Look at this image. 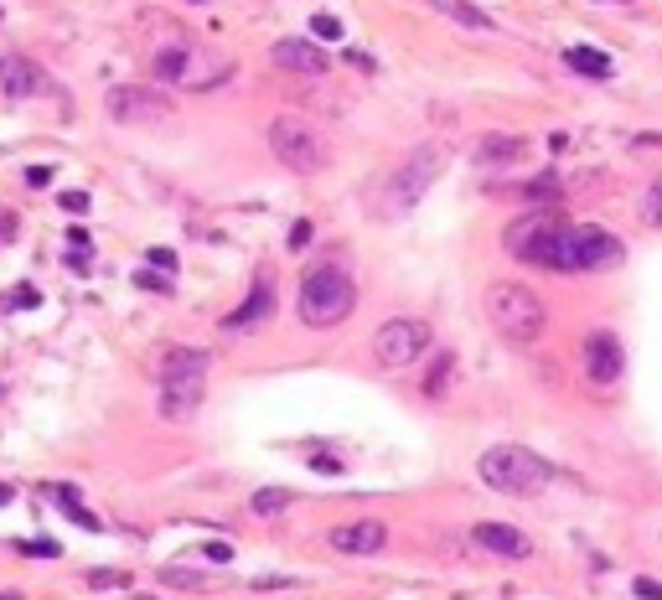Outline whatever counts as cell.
<instances>
[{"label": "cell", "mask_w": 662, "mask_h": 600, "mask_svg": "<svg viewBox=\"0 0 662 600\" xmlns=\"http://www.w3.org/2000/svg\"><path fill=\"white\" fill-rule=\"evenodd\" d=\"M109 114L119 119V125H166L171 119V99L156 94V88H140V83H119L109 88Z\"/></svg>", "instance_id": "9"}, {"label": "cell", "mask_w": 662, "mask_h": 600, "mask_svg": "<svg viewBox=\"0 0 662 600\" xmlns=\"http://www.w3.org/2000/svg\"><path fill=\"white\" fill-rule=\"evenodd\" d=\"M47 182H52L47 166H32V171H26V187H47Z\"/></svg>", "instance_id": "35"}, {"label": "cell", "mask_w": 662, "mask_h": 600, "mask_svg": "<svg viewBox=\"0 0 662 600\" xmlns=\"http://www.w3.org/2000/svg\"><path fill=\"white\" fill-rule=\"evenodd\" d=\"M311 244V218H300L295 228H290V249H306Z\"/></svg>", "instance_id": "30"}, {"label": "cell", "mask_w": 662, "mask_h": 600, "mask_svg": "<svg viewBox=\"0 0 662 600\" xmlns=\"http://www.w3.org/2000/svg\"><path fill=\"white\" fill-rule=\"evenodd\" d=\"M269 150L290 166V171H300V176H311V171H321L326 161H331V145H326V135L311 125V119H300V114H280V119H269Z\"/></svg>", "instance_id": "6"}, {"label": "cell", "mask_w": 662, "mask_h": 600, "mask_svg": "<svg viewBox=\"0 0 662 600\" xmlns=\"http://www.w3.org/2000/svg\"><path fill=\"white\" fill-rule=\"evenodd\" d=\"M564 63L575 68V73H585V78H611V57L600 52V47H569Z\"/></svg>", "instance_id": "19"}, {"label": "cell", "mask_w": 662, "mask_h": 600, "mask_svg": "<svg viewBox=\"0 0 662 600\" xmlns=\"http://www.w3.org/2000/svg\"><path fill=\"white\" fill-rule=\"evenodd\" d=\"M290 502H295V492H290V487H264V492H254V502H249V507H254L259 518H275V513H285Z\"/></svg>", "instance_id": "23"}, {"label": "cell", "mask_w": 662, "mask_h": 600, "mask_svg": "<svg viewBox=\"0 0 662 600\" xmlns=\"http://www.w3.org/2000/svg\"><path fill=\"white\" fill-rule=\"evenodd\" d=\"M275 68H285V73H306V78H321L326 73V63L331 57L311 42V37H285V42H275Z\"/></svg>", "instance_id": "15"}, {"label": "cell", "mask_w": 662, "mask_h": 600, "mask_svg": "<svg viewBox=\"0 0 662 600\" xmlns=\"http://www.w3.org/2000/svg\"><path fill=\"white\" fill-rule=\"evenodd\" d=\"M311 37L316 42H342V21L337 16H311Z\"/></svg>", "instance_id": "27"}, {"label": "cell", "mask_w": 662, "mask_h": 600, "mask_svg": "<svg viewBox=\"0 0 662 600\" xmlns=\"http://www.w3.org/2000/svg\"><path fill=\"white\" fill-rule=\"evenodd\" d=\"M471 544L487 549V554H497V559H528L533 554V538L523 528H513V523H476L471 528Z\"/></svg>", "instance_id": "14"}, {"label": "cell", "mask_w": 662, "mask_h": 600, "mask_svg": "<svg viewBox=\"0 0 662 600\" xmlns=\"http://www.w3.org/2000/svg\"><path fill=\"white\" fill-rule=\"evenodd\" d=\"M207 549V559H213V564H228L233 559V544H223V538H213V544H202Z\"/></svg>", "instance_id": "31"}, {"label": "cell", "mask_w": 662, "mask_h": 600, "mask_svg": "<svg viewBox=\"0 0 662 600\" xmlns=\"http://www.w3.org/2000/svg\"><path fill=\"white\" fill-rule=\"evenodd\" d=\"M135 285H140V290H156V295H166V290H171V280H161V275H145V269L135 275Z\"/></svg>", "instance_id": "32"}, {"label": "cell", "mask_w": 662, "mask_h": 600, "mask_svg": "<svg viewBox=\"0 0 662 600\" xmlns=\"http://www.w3.org/2000/svg\"><path fill=\"white\" fill-rule=\"evenodd\" d=\"M63 207L68 213H88V192H63Z\"/></svg>", "instance_id": "33"}, {"label": "cell", "mask_w": 662, "mask_h": 600, "mask_svg": "<svg viewBox=\"0 0 662 600\" xmlns=\"http://www.w3.org/2000/svg\"><path fill=\"white\" fill-rule=\"evenodd\" d=\"M192 373H207V352H171L161 363V378H192Z\"/></svg>", "instance_id": "22"}, {"label": "cell", "mask_w": 662, "mask_h": 600, "mask_svg": "<svg viewBox=\"0 0 662 600\" xmlns=\"http://www.w3.org/2000/svg\"><path fill=\"white\" fill-rule=\"evenodd\" d=\"M450 373H456V357L440 352L430 363V373H425V399H445L450 394Z\"/></svg>", "instance_id": "21"}, {"label": "cell", "mask_w": 662, "mask_h": 600, "mask_svg": "<svg viewBox=\"0 0 662 600\" xmlns=\"http://www.w3.org/2000/svg\"><path fill=\"white\" fill-rule=\"evenodd\" d=\"M585 373H590V383H616L626 373V352H621L616 332H590L585 337Z\"/></svg>", "instance_id": "13"}, {"label": "cell", "mask_w": 662, "mask_h": 600, "mask_svg": "<svg viewBox=\"0 0 662 600\" xmlns=\"http://www.w3.org/2000/svg\"><path fill=\"white\" fill-rule=\"evenodd\" d=\"M445 171V150L440 145H419V150H409V161L388 176V187H383V213L388 218H399V213H409V207L425 197L430 187H435V176Z\"/></svg>", "instance_id": "7"}, {"label": "cell", "mask_w": 662, "mask_h": 600, "mask_svg": "<svg viewBox=\"0 0 662 600\" xmlns=\"http://www.w3.org/2000/svg\"><path fill=\"white\" fill-rule=\"evenodd\" d=\"M502 249L533 264V269H554V275H580L575 269V223H564L559 207H533V213L513 218L502 228Z\"/></svg>", "instance_id": "1"}, {"label": "cell", "mask_w": 662, "mask_h": 600, "mask_svg": "<svg viewBox=\"0 0 662 600\" xmlns=\"http://www.w3.org/2000/svg\"><path fill=\"white\" fill-rule=\"evenodd\" d=\"M476 471H481V482H487L492 492H502V497H538V492L554 482V466L538 456V450L513 445V440L481 450Z\"/></svg>", "instance_id": "2"}, {"label": "cell", "mask_w": 662, "mask_h": 600, "mask_svg": "<svg viewBox=\"0 0 662 600\" xmlns=\"http://www.w3.org/2000/svg\"><path fill=\"white\" fill-rule=\"evenodd\" d=\"M559 192H564V187H559V176H554V171H544L538 182H528V187H523V197H528V202H549V197H559Z\"/></svg>", "instance_id": "24"}, {"label": "cell", "mask_w": 662, "mask_h": 600, "mask_svg": "<svg viewBox=\"0 0 662 600\" xmlns=\"http://www.w3.org/2000/svg\"><path fill=\"white\" fill-rule=\"evenodd\" d=\"M642 218H647L652 228H662V176H657V182L642 192Z\"/></svg>", "instance_id": "26"}, {"label": "cell", "mask_w": 662, "mask_h": 600, "mask_svg": "<svg viewBox=\"0 0 662 600\" xmlns=\"http://www.w3.org/2000/svg\"><path fill=\"white\" fill-rule=\"evenodd\" d=\"M326 544L337 549V554H357V559H368L378 549H388V528L378 518H357V523H337L326 533Z\"/></svg>", "instance_id": "11"}, {"label": "cell", "mask_w": 662, "mask_h": 600, "mask_svg": "<svg viewBox=\"0 0 662 600\" xmlns=\"http://www.w3.org/2000/svg\"><path fill=\"white\" fill-rule=\"evenodd\" d=\"M52 497L63 502V513H68V518H73L83 533H99V528H104V518H94V513H88V507L78 502V492H73V487H52Z\"/></svg>", "instance_id": "20"}, {"label": "cell", "mask_w": 662, "mask_h": 600, "mask_svg": "<svg viewBox=\"0 0 662 600\" xmlns=\"http://www.w3.org/2000/svg\"><path fill=\"white\" fill-rule=\"evenodd\" d=\"M11 306H37V290H32V285H21V290L11 295Z\"/></svg>", "instance_id": "36"}, {"label": "cell", "mask_w": 662, "mask_h": 600, "mask_svg": "<svg viewBox=\"0 0 662 600\" xmlns=\"http://www.w3.org/2000/svg\"><path fill=\"white\" fill-rule=\"evenodd\" d=\"M16 554H26V559H57V554H63V549H57L52 544V538H26V544H21V538H16V544H11Z\"/></svg>", "instance_id": "25"}, {"label": "cell", "mask_w": 662, "mask_h": 600, "mask_svg": "<svg viewBox=\"0 0 662 600\" xmlns=\"http://www.w3.org/2000/svg\"><path fill=\"white\" fill-rule=\"evenodd\" d=\"M88 585H130V575H125V569H88Z\"/></svg>", "instance_id": "28"}, {"label": "cell", "mask_w": 662, "mask_h": 600, "mask_svg": "<svg viewBox=\"0 0 662 600\" xmlns=\"http://www.w3.org/2000/svg\"><path fill=\"white\" fill-rule=\"evenodd\" d=\"M0 600H21V590H0Z\"/></svg>", "instance_id": "38"}, {"label": "cell", "mask_w": 662, "mask_h": 600, "mask_svg": "<svg viewBox=\"0 0 662 600\" xmlns=\"http://www.w3.org/2000/svg\"><path fill=\"white\" fill-rule=\"evenodd\" d=\"M430 342H435V332L419 316H394L373 332V357L383 368H409L430 352Z\"/></svg>", "instance_id": "8"}, {"label": "cell", "mask_w": 662, "mask_h": 600, "mask_svg": "<svg viewBox=\"0 0 662 600\" xmlns=\"http://www.w3.org/2000/svg\"><path fill=\"white\" fill-rule=\"evenodd\" d=\"M631 590H637L642 600H662V585H657V580H637V585H631Z\"/></svg>", "instance_id": "34"}, {"label": "cell", "mask_w": 662, "mask_h": 600, "mask_svg": "<svg viewBox=\"0 0 662 600\" xmlns=\"http://www.w3.org/2000/svg\"><path fill=\"white\" fill-rule=\"evenodd\" d=\"M523 150H528V140L523 135H481L476 140V150H471V161L481 166V171H497V166H513V161H523Z\"/></svg>", "instance_id": "18"}, {"label": "cell", "mask_w": 662, "mask_h": 600, "mask_svg": "<svg viewBox=\"0 0 662 600\" xmlns=\"http://www.w3.org/2000/svg\"><path fill=\"white\" fill-rule=\"evenodd\" d=\"M0 94L6 99H37V94H47V78H42V68L32 57L0 52Z\"/></svg>", "instance_id": "12"}, {"label": "cell", "mask_w": 662, "mask_h": 600, "mask_svg": "<svg viewBox=\"0 0 662 600\" xmlns=\"http://www.w3.org/2000/svg\"><path fill=\"white\" fill-rule=\"evenodd\" d=\"M156 78L161 83H176V88H187V94H213V88H223L238 63L228 52H213V47H166L156 52Z\"/></svg>", "instance_id": "5"}, {"label": "cell", "mask_w": 662, "mask_h": 600, "mask_svg": "<svg viewBox=\"0 0 662 600\" xmlns=\"http://www.w3.org/2000/svg\"><path fill=\"white\" fill-rule=\"evenodd\" d=\"M295 311L306 326H342L357 311V280L342 264H316V269H306V280H300Z\"/></svg>", "instance_id": "3"}, {"label": "cell", "mask_w": 662, "mask_h": 600, "mask_svg": "<svg viewBox=\"0 0 662 600\" xmlns=\"http://www.w3.org/2000/svg\"><path fill=\"white\" fill-rule=\"evenodd\" d=\"M311 466H316V471H326V476H337V471H342V461H331V456H316Z\"/></svg>", "instance_id": "37"}, {"label": "cell", "mask_w": 662, "mask_h": 600, "mask_svg": "<svg viewBox=\"0 0 662 600\" xmlns=\"http://www.w3.org/2000/svg\"><path fill=\"white\" fill-rule=\"evenodd\" d=\"M269 311H275V275H259L244 306L223 316V332H249V326H259Z\"/></svg>", "instance_id": "16"}, {"label": "cell", "mask_w": 662, "mask_h": 600, "mask_svg": "<svg viewBox=\"0 0 662 600\" xmlns=\"http://www.w3.org/2000/svg\"><path fill=\"white\" fill-rule=\"evenodd\" d=\"M207 394V373H192V378H161V414L166 419H187Z\"/></svg>", "instance_id": "17"}, {"label": "cell", "mask_w": 662, "mask_h": 600, "mask_svg": "<svg viewBox=\"0 0 662 600\" xmlns=\"http://www.w3.org/2000/svg\"><path fill=\"white\" fill-rule=\"evenodd\" d=\"M487 321L497 326V337L528 347V342L544 337V321L549 316H544V300H538L528 285H518V280H492L487 285Z\"/></svg>", "instance_id": "4"}, {"label": "cell", "mask_w": 662, "mask_h": 600, "mask_svg": "<svg viewBox=\"0 0 662 600\" xmlns=\"http://www.w3.org/2000/svg\"><path fill=\"white\" fill-rule=\"evenodd\" d=\"M145 264H150V269H161V275H171V269L182 264V259H176L171 249H150V254H145Z\"/></svg>", "instance_id": "29"}, {"label": "cell", "mask_w": 662, "mask_h": 600, "mask_svg": "<svg viewBox=\"0 0 662 600\" xmlns=\"http://www.w3.org/2000/svg\"><path fill=\"white\" fill-rule=\"evenodd\" d=\"M621 259H626V249L616 233L575 223V269H621Z\"/></svg>", "instance_id": "10"}]
</instances>
